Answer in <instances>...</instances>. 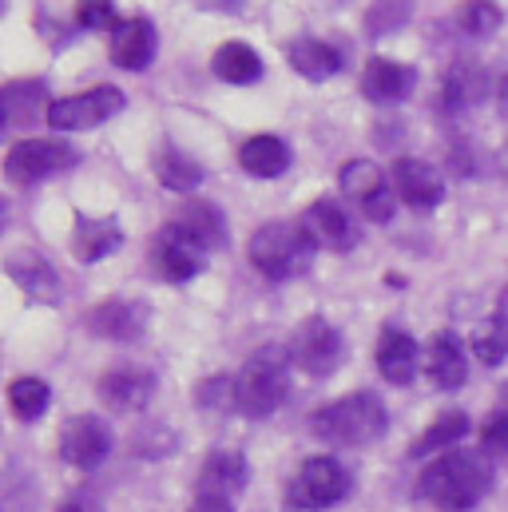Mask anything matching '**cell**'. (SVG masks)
Returning a JSON list of instances; mask_svg holds the SVG:
<instances>
[{
    "mask_svg": "<svg viewBox=\"0 0 508 512\" xmlns=\"http://www.w3.org/2000/svg\"><path fill=\"white\" fill-rule=\"evenodd\" d=\"M493 485V465L477 449H449L421 473V497L445 512L473 509Z\"/></svg>",
    "mask_w": 508,
    "mask_h": 512,
    "instance_id": "1",
    "label": "cell"
},
{
    "mask_svg": "<svg viewBox=\"0 0 508 512\" xmlns=\"http://www.w3.org/2000/svg\"><path fill=\"white\" fill-rule=\"evenodd\" d=\"M389 417H385V405H381L378 393L370 389H358L350 397H338L330 401L326 409H318L310 417V429L322 437V441H334V445H370L385 433Z\"/></svg>",
    "mask_w": 508,
    "mask_h": 512,
    "instance_id": "2",
    "label": "cell"
},
{
    "mask_svg": "<svg viewBox=\"0 0 508 512\" xmlns=\"http://www.w3.org/2000/svg\"><path fill=\"white\" fill-rule=\"evenodd\" d=\"M247 255L262 278L286 282V278L306 270V262L314 255V243L306 239V231L298 223H266L251 235Z\"/></svg>",
    "mask_w": 508,
    "mask_h": 512,
    "instance_id": "3",
    "label": "cell"
},
{
    "mask_svg": "<svg viewBox=\"0 0 508 512\" xmlns=\"http://www.w3.org/2000/svg\"><path fill=\"white\" fill-rule=\"evenodd\" d=\"M286 366H290L286 346H262L243 366L235 385H239V409L247 417H270L286 401V389H290Z\"/></svg>",
    "mask_w": 508,
    "mask_h": 512,
    "instance_id": "4",
    "label": "cell"
},
{
    "mask_svg": "<svg viewBox=\"0 0 508 512\" xmlns=\"http://www.w3.org/2000/svg\"><path fill=\"white\" fill-rule=\"evenodd\" d=\"M76 163V151L60 139H16L4 155V179L12 187H32L44 183Z\"/></svg>",
    "mask_w": 508,
    "mask_h": 512,
    "instance_id": "5",
    "label": "cell"
},
{
    "mask_svg": "<svg viewBox=\"0 0 508 512\" xmlns=\"http://www.w3.org/2000/svg\"><path fill=\"white\" fill-rule=\"evenodd\" d=\"M286 354H290V362H294L302 374L326 378V374H334V370L346 362V338H342L338 326H330L326 318H306V322L290 334Z\"/></svg>",
    "mask_w": 508,
    "mask_h": 512,
    "instance_id": "6",
    "label": "cell"
},
{
    "mask_svg": "<svg viewBox=\"0 0 508 512\" xmlns=\"http://www.w3.org/2000/svg\"><path fill=\"white\" fill-rule=\"evenodd\" d=\"M120 112H124V92L112 88V84H100V88L52 100L44 120H48L52 131H92L100 124H108L112 116H120Z\"/></svg>",
    "mask_w": 508,
    "mask_h": 512,
    "instance_id": "7",
    "label": "cell"
},
{
    "mask_svg": "<svg viewBox=\"0 0 508 512\" xmlns=\"http://www.w3.org/2000/svg\"><path fill=\"white\" fill-rule=\"evenodd\" d=\"M350 493V473L338 457H306L286 489V501L294 509H330Z\"/></svg>",
    "mask_w": 508,
    "mask_h": 512,
    "instance_id": "8",
    "label": "cell"
},
{
    "mask_svg": "<svg viewBox=\"0 0 508 512\" xmlns=\"http://www.w3.org/2000/svg\"><path fill=\"white\" fill-rule=\"evenodd\" d=\"M338 187L358 203V211H362L370 223H389L393 211H397V191H393V183L381 175V167L370 163V159H346L342 171H338Z\"/></svg>",
    "mask_w": 508,
    "mask_h": 512,
    "instance_id": "9",
    "label": "cell"
},
{
    "mask_svg": "<svg viewBox=\"0 0 508 512\" xmlns=\"http://www.w3.org/2000/svg\"><path fill=\"white\" fill-rule=\"evenodd\" d=\"M112 453V429L96 413H80L60 429V457L72 469H96Z\"/></svg>",
    "mask_w": 508,
    "mask_h": 512,
    "instance_id": "10",
    "label": "cell"
},
{
    "mask_svg": "<svg viewBox=\"0 0 508 512\" xmlns=\"http://www.w3.org/2000/svg\"><path fill=\"white\" fill-rule=\"evenodd\" d=\"M298 227L306 231V239L314 243V251H350V247H358V227L346 215V207L334 203V199H314L302 211Z\"/></svg>",
    "mask_w": 508,
    "mask_h": 512,
    "instance_id": "11",
    "label": "cell"
},
{
    "mask_svg": "<svg viewBox=\"0 0 508 512\" xmlns=\"http://www.w3.org/2000/svg\"><path fill=\"white\" fill-rule=\"evenodd\" d=\"M203 258H207V251H203L191 235H183L175 223H167V227L151 239V266H155V274L167 278V282H191V278L203 270Z\"/></svg>",
    "mask_w": 508,
    "mask_h": 512,
    "instance_id": "12",
    "label": "cell"
},
{
    "mask_svg": "<svg viewBox=\"0 0 508 512\" xmlns=\"http://www.w3.org/2000/svg\"><path fill=\"white\" fill-rule=\"evenodd\" d=\"M84 326L112 342H135L147 330V306L131 298H108L84 314Z\"/></svg>",
    "mask_w": 508,
    "mask_h": 512,
    "instance_id": "13",
    "label": "cell"
},
{
    "mask_svg": "<svg viewBox=\"0 0 508 512\" xmlns=\"http://www.w3.org/2000/svg\"><path fill=\"white\" fill-rule=\"evenodd\" d=\"M393 191L401 203H409L417 211H433L445 199V179L425 159H397L393 163Z\"/></svg>",
    "mask_w": 508,
    "mask_h": 512,
    "instance_id": "14",
    "label": "cell"
},
{
    "mask_svg": "<svg viewBox=\"0 0 508 512\" xmlns=\"http://www.w3.org/2000/svg\"><path fill=\"white\" fill-rule=\"evenodd\" d=\"M413 84H417V72L409 64H401V60H389V56H374L362 68V96L374 100V104H401V100H409Z\"/></svg>",
    "mask_w": 508,
    "mask_h": 512,
    "instance_id": "15",
    "label": "cell"
},
{
    "mask_svg": "<svg viewBox=\"0 0 508 512\" xmlns=\"http://www.w3.org/2000/svg\"><path fill=\"white\" fill-rule=\"evenodd\" d=\"M124 231L116 215H76L72 223V255L76 262H100L112 251H120Z\"/></svg>",
    "mask_w": 508,
    "mask_h": 512,
    "instance_id": "16",
    "label": "cell"
},
{
    "mask_svg": "<svg viewBox=\"0 0 508 512\" xmlns=\"http://www.w3.org/2000/svg\"><path fill=\"white\" fill-rule=\"evenodd\" d=\"M8 278L32 298V302H60V274L56 266L36 251H12L4 262Z\"/></svg>",
    "mask_w": 508,
    "mask_h": 512,
    "instance_id": "17",
    "label": "cell"
},
{
    "mask_svg": "<svg viewBox=\"0 0 508 512\" xmlns=\"http://www.w3.org/2000/svg\"><path fill=\"white\" fill-rule=\"evenodd\" d=\"M108 56L124 72H143L155 60V28H151V20H143V16L120 20V28L108 40Z\"/></svg>",
    "mask_w": 508,
    "mask_h": 512,
    "instance_id": "18",
    "label": "cell"
},
{
    "mask_svg": "<svg viewBox=\"0 0 508 512\" xmlns=\"http://www.w3.org/2000/svg\"><path fill=\"white\" fill-rule=\"evenodd\" d=\"M243 485H247V461L239 453H211L195 481L203 501H227V505L231 497L243 493Z\"/></svg>",
    "mask_w": 508,
    "mask_h": 512,
    "instance_id": "19",
    "label": "cell"
},
{
    "mask_svg": "<svg viewBox=\"0 0 508 512\" xmlns=\"http://www.w3.org/2000/svg\"><path fill=\"white\" fill-rule=\"evenodd\" d=\"M425 374L433 378L437 389H461L469 378V358H465V346L457 334L441 330L429 338L425 346Z\"/></svg>",
    "mask_w": 508,
    "mask_h": 512,
    "instance_id": "20",
    "label": "cell"
},
{
    "mask_svg": "<svg viewBox=\"0 0 508 512\" xmlns=\"http://www.w3.org/2000/svg\"><path fill=\"white\" fill-rule=\"evenodd\" d=\"M151 389H155V378L139 366H116L100 378V401L116 413H135L151 401Z\"/></svg>",
    "mask_w": 508,
    "mask_h": 512,
    "instance_id": "21",
    "label": "cell"
},
{
    "mask_svg": "<svg viewBox=\"0 0 508 512\" xmlns=\"http://www.w3.org/2000/svg\"><path fill=\"white\" fill-rule=\"evenodd\" d=\"M171 223H175L183 235H191L207 255L219 251V247H227V219H223V211H219L215 203H207V199H187V203L175 211Z\"/></svg>",
    "mask_w": 508,
    "mask_h": 512,
    "instance_id": "22",
    "label": "cell"
},
{
    "mask_svg": "<svg viewBox=\"0 0 508 512\" xmlns=\"http://www.w3.org/2000/svg\"><path fill=\"white\" fill-rule=\"evenodd\" d=\"M286 60L310 84H322V80L342 72V52L334 44H326V40H314V36H294L286 44Z\"/></svg>",
    "mask_w": 508,
    "mask_h": 512,
    "instance_id": "23",
    "label": "cell"
},
{
    "mask_svg": "<svg viewBox=\"0 0 508 512\" xmlns=\"http://www.w3.org/2000/svg\"><path fill=\"white\" fill-rule=\"evenodd\" d=\"M421 366V346L405 330H381L378 338V370L389 385H409Z\"/></svg>",
    "mask_w": 508,
    "mask_h": 512,
    "instance_id": "24",
    "label": "cell"
},
{
    "mask_svg": "<svg viewBox=\"0 0 508 512\" xmlns=\"http://www.w3.org/2000/svg\"><path fill=\"white\" fill-rule=\"evenodd\" d=\"M239 167L254 179H278L290 167V147L278 135H251L239 147Z\"/></svg>",
    "mask_w": 508,
    "mask_h": 512,
    "instance_id": "25",
    "label": "cell"
},
{
    "mask_svg": "<svg viewBox=\"0 0 508 512\" xmlns=\"http://www.w3.org/2000/svg\"><path fill=\"white\" fill-rule=\"evenodd\" d=\"M211 72L223 84H258L262 80V56L243 40H227L211 56Z\"/></svg>",
    "mask_w": 508,
    "mask_h": 512,
    "instance_id": "26",
    "label": "cell"
},
{
    "mask_svg": "<svg viewBox=\"0 0 508 512\" xmlns=\"http://www.w3.org/2000/svg\"><path fill=\"white\" fill-rule=\"evenodd\" d=\"M155 179L167 187V191H175V195H195L199 187H203V167L191 159V155H183V151H163L159 159H155Z\"/></svg>",
    "mask_w": 508,
    "mask_h": 512,
    "instance_id": "27",
    "label": "cell"
},
{
    "mask_svg": "<svg viewBox=\"0 0 508 512\" xmlns=\"http://www.w3.org/2000/svg\"><path fill=\"white\" fill-rule=\"evenodd\" d=\"M44 84L40 80H12V84H4V92H0V108H4V128H16V124H24V120H32L36 116V108L44 104Z\"/></svg>",
    "mask_w": 508,
    "mask_h": 512,
    "instance_id": "28",
    "label": "cell"
},
{
    "mask_svg": "<svg viewBox=\"0 0 508 512\" xmlns=\"http://www.w3.org/2000/svg\"><path fill=\"white\" fill-rule=\"evenodd\" d=\"M469 433V417L461 413V409H445L441 417H433V425L413 441V457H429V453H441V449H449L453 441H461Z\"/></svg>",
    "mask_w": 508,
    "mask_h": 512,
    "instance_id": "29",
    "label": "cell"
},
{
    "mask_svg": "<svg viewBox=\"0 0 508 512\" xmlns=\"http://www.w3.org/2000/svg\"><path fill=\"white\" fill-rule=\"evenodd\" d=\"M489 88H485V76L481 72H473V68H453L445 80H441V96H437V104L445 108H469V104H477L481 96H485Z\"/></svg>",
    "mask_w": 508,
    "mask_h": 512,
    "instance_id": "30",
    "label": "cell"
},
{
    "mask_svg": "<svg viewBox=\"0 0 508 512\" xmlns=\"http://www.w3.org/2000/svg\"><path fill=\"white\" fill-rule=\"evenodd\" d=\"M48 401H52V389L40 382V378H16V382L8 385V409H12L20 421L44 417Z\"/></svg>",
    "mask_w": 508,
    "mask_h": 512,
    "instance_id": "31",
    "label": "cell"
},
{
    "mask_svg": "<svg viewBox=\"0 0 508 512\" xmlns=\"http://www.w3.org/2000/svg\"><path fill=\"white\" fill-rule=\"evenodd\" d=\"M457 24H461L469 36H489V32H497V24H501V8H497L493 0H465V4L457 8Z\"/></svg>",
    "mask_w": 508,
    "mask_h": 512,
    "instance_id": "32",
    "label": "cell"
},
{
    "mask_svg": "<svg viewBox=\"0 0 508 512\" xmlns=\"http://www.w3.org/2000/svg\"><path fill=\"white\" fill-rule=\"evenodd\" d=\"M409 16H413V0H378L366 12V28L370 36H385V32H397Z\"/></svg>",
    "mask_w": 508,
    "mask_h": 512,
    "instance_id": "33",
    "label": "cell"
},
{
    "mask_svg": "<svg viewBox=\"0 0 508 512\" xmlns=\"http://www.w3.org/2000/svg\"><path fill=\"white\" fill-rule=\"evenodd\" d=\"M76 24L88 32H116L120 16L112 0H76Z\"/></svg>",
    "mask_w": 508,
    "mask_h": 512,
    "instance_id": "34",
    "label": "cell"
},
{
    "mask_svg": "<svg viewBox=\"0 0 508 512\" xmlns=\"http://www.w3.org/2000/svg\"><path fill=\"white\" fill-rule=\"evenodd\" d=\"M473 354L485 362V366H497V362H505V354H508V338L489 322L485 330H477L473 334Z\"/></svg>",
    "mask_w": 508,
    "mask_h": 512,
    "instance_id": "35",
    "label": "cell"
},
{
    "mask_svg": "<svg viewBox=\"0 0 508 512\" xmlns=\"http://www.w3.org/2000/svg\"><path fill=\"white\" fill-rule=\"evenodd\" d=\"M481 445H485V453L508 457V409H497V413L481 425Z\"/></svg>",
    "mask_w": 508,
    "mask_h": 512,
    "instance_id": "36",
    "label": "cell"
},
{
    "mask_svg": "<svg viewBox=\"0 0 508 512\" xmlns=\"http://www.w3.org/2000/svg\"><path fill=\"white\" fill-rule=\"evenodd\" d=\"M56 512H104V505L96 501V497H84V493H76V497H68L64 505Z\"/></svg>",
    "mask_w": 508,
    "mask_h": 512,
    "instance_id": "37",
    "label": "cell"
},
{
    "mask_svg": "<svg viewBox=\"0 0 508 512\" xmlns=\"http://www.w3.org/2000/svg\"><path fill=\"white\" fill-rule=\"evenodd\" d=\"M493 326L501 330L508 338V286L501 290V298H497V310H493Z\"/></svg>",
    "mask_w": 508,
    "mask_h": 512,
    "instance_id": "38",
    "label": "cell"
},
{
    "mask_svg": "<svg viewBox=\"0 0 508 512\" xmlns=\"http://www.w3.org/2000/svg\"><path fill=\"white\" fill-rule=\"evenodd\" d=\"M187 512H231V505H227V501H203V497H199Z\"/></svg>",
    "mask_w": 508,
    "mask_h": 512,
    "instance_id": "39",
    "label": "cell"
},
{
    "mask_svg": "<svg viewBox=\"0 0 508 512\" xmlns=\"http://www.w3.org/2000/svg\"><path fill=\"white\" fill-rule=\"evenodd\" d=\"M203 8H215V12H239L243 0H199Z\"/></svg>",
    "mask_w": 508,
    "mask_h": 512,
    "instance_id": "40",
    "label": "cell"
},
{
    "mask_svg": "<svg viewBox=\"0 0 508 512\" xmlns=\"http://www.w3.org/2000/svg\"><path fill=\"white\" fill-rule=\"evenodd\" d=\"M501 171H505V175H508V147H505V151H501Z\"/></svg>",
    "mask_w": 508,
    "mask_h": 512,
    "instance_id": "41",
    "label": "cell"
},
{
    "mask_svg": "<svg viewBox=\"0 0 508 512\" xmlns=\"http://www.w3.org/2000/svg\"><path fill=\"white\" fill-rule=\"evenodd\" d=\"M501 100H505V104H508V76H505V80H501Z\"/></svg>",
    "mask_w": 508,
    "mask_h": 512,
    "instance_id": "42",
    "label": "cell"
}]
</instances>
